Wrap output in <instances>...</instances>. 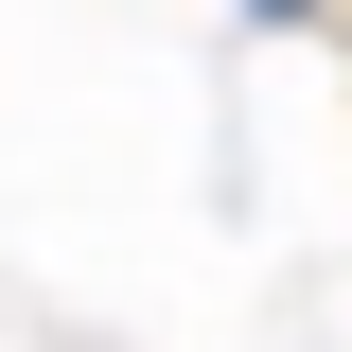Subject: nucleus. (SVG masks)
<instances>
[{
	"label": "nucleus",
	"mask_w": 352,
	"mask_h": 352,
	"mask_svg": "<svg viewBox=\"0 0 352 352\" xmlns=\"http://www.w3.org/2000/svg\"><path fill=\"white\" fill-rule=\"evenodd\" d=\"M247 18H300V0H247Z\"/></svg>",
	"instance_id": "f257e3e1"
}]
</instances>
